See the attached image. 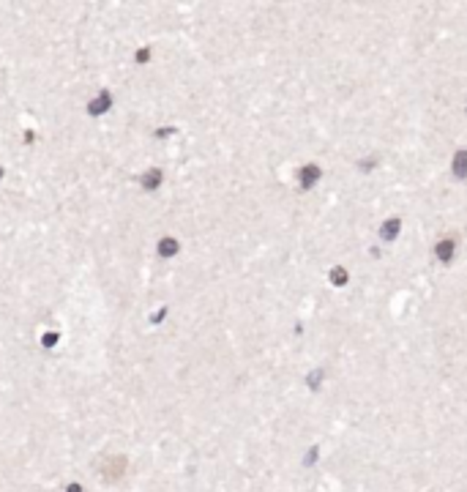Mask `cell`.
<instances>
[{"label":"cell","instance_id":"6da1fadb","mask_svg":"<svg viewBox=\"0 0 467 492\" xmlns=\"http://www.w3.org/2000/svg\"><path fill=\"white\" fill-rule=\"evenodd\" d=\"M454 249H456L454 238H440L437 246H434V255H437L440 263H451V260H454Z\"/></svg>","mask_w":467,"mask_h":492},{"label":"cell","instance_id":"7a4b0ae2","mask_svg":"<svg viewBox=\"0 0 467 492\" xmlns=\"http://www.w3.org/2000/svg\"><path fill=\"white\" fill-rule=\"evenodd\" d=\"M399 230H402V219H399V216H394V219H388L383 227H380V235H383L385 241H394Z\"/></svg>","mask_w":467,"mask_h":492},{"label":"cell","instance_id":"3957f363","mask_svg":"<svg viewBox=\"0 0 467 492\" xmlns=\"http://www.w3.org/2000/svg\"><path fill=\"white\" fill-rule=\"evenodd\" d=\"M454 175H456V178H467V148L456 151V156H454Z\"/></svg>","mask_w":467,"mask_h":492},{"label":"cell","instance_id":"277c9868","mask_svg":"<svg viewBox=\"0 0 467 492\" xmlns=\"http://www.w3.org/2000/svg\"><path fill=\"white\" fill-rule=\"evenodd\" d=\"M314 181H320V167H314V164L303 167V170H301V186H303V189H309Z\"/></svg>","mask_w":467,"mask_h":492},{"label":"cell","instance_id":"5b68a950","mask_svg":"<svg viewBox=\"0 0 467 492\" xmlns=\"http://www.w3.org/2000/svg\"><path fill=\"white\" fill-rule=\"evenodd\" d=\"M331 282L336 287H344V285H347V271H344V268H333V271H331Z\"/></svg>","mask_w":467,"mask_h":492}]
</instances>
